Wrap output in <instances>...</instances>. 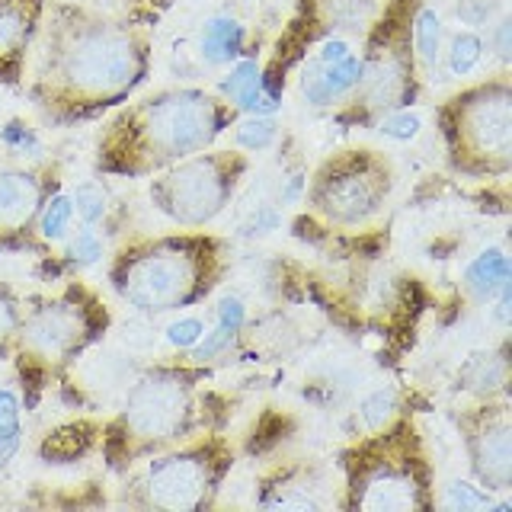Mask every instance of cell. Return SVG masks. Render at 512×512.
<instances>
[{
    "mask_svg": "<svg viewBox=\"0 0 512 512\" xmlns=\"http://www.w3.org/2000/svg\"><path fill=\"white\" fill-rule=\"evenodd\" d=\"M55 180L26 167H0V253L36 244V221Z\"/></svg>",
    "mask_w": 512,
    "mask_h": 512,
    "instance_id": "obj_14",
    "label": "cell"
},
{
    "mask_svg": "<svg viewBox=\"0 0 512 512\" xmlns=\"http://www.w3.org/2000/svg\"><path fill=\"white\" fill-rule=\"evenodd\" d=\"M378 7V0H298L292 20L276 45V58L263 71V84L272 93H282L288 68L308 48L333 36H359L375 20Z\"/></svg>",
    "mask_w": 512,
    "mask_h": 512,
    "instance_id": "obj_12",
    "label": "cell"
},
{
    "mask_svg": "<svg viewBox=\"0 0 512 512\" xmlns=\"http://www.w3.org/2000/svg\"><path fill=\"white\" fill-rule=\"evenodd\" d=\"M247 173L250 157L244 151L205 148L148 176V199L154 212L180 228H205L228 212Z\"/></svg>",
    "mask_w": 512,
    "mask_h": 512,
    "instance_id": "obj_10",
    "label": "cell"
},
{
    "mask_svg": "<svg viewBox=\"0 0 512 512\" xmlns=\"http://www.w3.org/2000/svg\"><path fill=\"white\" fill-rule=\"evenodd\" d=\"M500 7H503V0H458L455 13L464 26H487L493 23V16L500 13Z\"/></svg>",
    "mask_w": 512,
    "mask_h": 512,
    "instance_id": "obj_34",
    "label": "cell"
},
{
    "mask_svg": "<svg viewBox=\"0 0 512 512\" xmlns=\"http://www.w3.org/2000/svg\"><path fill=\"white\" fill-rule=\"evenodd\" d=\"M397 416V397L394 391H375L372 397H365L362 404V420L368 429H381L384 423H391Z\"/></svg>",
    "mask_w": 512,
    "mask_h": 512,
    "instance_id": "obj_33",
    "label": "cell"
},
{
    "mask_svg": "<svg viewBox=\"0 0 512 512\" xmlns=\"http://www.w3.org/2000/svg\"><path fill=\"white\" fill-rule=\"evenodd\" d=\"M343 496L349 512H429L436 506L432 464L416 423L394 416L343 452Z\"/></svg>",
    "mask_w": 512,
    "mask_h": 512,
    "instance_id": "obj_5",
    "label": "cell"
},
{
    "mask_svg": "<svg viewBox=\"0 0 512 512\" xmlns=\"http://www.w3.org/2000/svg\"><path fill=\"white\" fill-rule=\"evenodd\" d=\"M423 0H384L365 29L359 52V80L336 109L346 128H375L388 112L420 103L423 80L413 52V16Z\"/></svg>",
    "mask_w": 512,
    "mask_h": 512,
    "instance_id": "obj_6",
    "label": "cell"
},
{
    "mask_svg": "<svg viewBox=\"0 0 512 512\" xmlns=\"http://www.w3.org/2000/svg\"><path fill=\"white\" fill-rule=\"evenodd\" d=\"M106 327V304L87 285L71 282L58 295L42 298L23 311L13 359H20L29 378H55L84 356Z\"/></svg>",
    "mask_w": 512,
    "mask_h": 512,
    "instance_id": "obj_9",
    "label": "cell"
},
{
    "mask_svg": "<svg viewBox=\"0 0 512 512\" xmlns=\"http://www.w3.org/2000/svg\"><path fill=\"white\" fill-rule=\"evenodd\" d=\"M202 58L205 64H215V68H224V64H234L244 58L247 48V29L234 16H212L202 29Z\"/></svg>",
    "mask_w": 512,
    "mask_h": 512,
    "instance_id": "obj_19",
    "label": "cell"
},
{
    "mask_svg": "<svg viewBox=\"0 0 512 512\" xmlns=\"http://www.w3.org/2000/svg\"><path fill=\"white\" fill-rule=\"evenodd\" d=\"M74 212L84 218V224H100L103 218H106V192L96 186V183H84V186H77V192H74Z\"/></svg>",
    "mask_w": 512,
    "mask_h": 512,
    "instance_id": "obj_30",
    "label": "cell"
},
{
    "mask_svg": "<svg viewBox=\"0 0 512 512\" xmlns=\"http://www.w3.org/2000/svg\"><path fill=\"white\" fill-rule=\"evenodd\" d=\"M509 256L500 250V247H490L477 256V260L468 266V272H464V279H468V288L480 298V301H493L496 295L503 292V288L509 285Z\"/></svg>",
    "mask_w": 512,
    "mask_h": 512,
    "instance_id": "obj_21",
    "label": "cell"
},
{
    "mask_svg": "<svg viewBox=\"0 0 512 512\" xmlns=\"http://www.w3.org/2000/svg\"><path fill=\"white\" fill-rule=\"evenodd\" d=\"M234 138H237V148L244 151H266L272 141L279 135V125L272 122V116H250L244 122H234Z\"/></svg>",
    "mask_w": 512,
    "mask_h": 512,
    "instance_id": "obj_29",
    "label": "cell"
},
{
    "mask_svg": "<svg viewBox=\"0 0 512 512\" xmlns=\"http://www.w3.org/2000/svg\"><path fill=\"white\" fill-rule=\"evenodd\" d=\"M244 301L240 298H224L218 304V324L215 330L205 336V340H199L196 346H192V356L189 359H196V362H205V359H215L218 352H224L231 346V340L240 333V327H244Z\"/></svg>",
    "mask_w": 512,
    "mask_h": 512,
    "instance_id": "obj_22",
    "label": "cell"
},
{
    "mask_svg": "<svg viewBox=\"0 0 512 512\" xmlns=\"http://www.w3.org/2000/svg\"><path fill=\"white\" fill-rule=\"evenodd\" d=\"M237 116L240 112L212 90H157L122 106L103 125L96 141V170L122 180H148L183 157L212 148Z\"/></svg>",
    "mask_w": 512,
    "mask_h": 512,
    "instance_id": "obj_2",
    "label": "cell"
},
{
    "mask_svg": "<svg viewBox=\"0 0 512 512\" xmlns=\"http://www.w3.org/2000/svg\"><path fill=\"white\" fill-rule=\"evenodd\" d=\"M394 192V167L381 151L346 148L327 157L308 183V208L330 228H365Z\"/></svg>",
    "mask_w": 512,
    "mask_h": 512,
    "instance_id": "obj_11",
    "label": "cell"
},
{
    "mask_svg": "<svg viewBox=\"0 0 512 512\" xmlns=\"http://www.w3.org/2000/svg\"><path fill=\"white\" fill-rule=\"evenodd\" d=\"M228 272V244L212 234H164L125 244L109 263V285L128 308L170 314L205 301Z\"/></svg>",
    "mask_w": 512,
    "mask_h": 512,
    "instance_id": "obj_4",
    "label": "cell"
},
{
    "mask_svg": "<svg viewBox=\"0 0 512 512\" xmlns=\"http://www.w3.org/2000/svg\"><path fill=\"white\" fill-rule=\"evenodd\" d=\"M442 506L448 509H455V512H480V509H500L506 512L509 503H500L496 500V493L484 490L474 480H455V484H448L445 487V496H442Z\"/></svg>",
    "mask_w": 512,
    "mask_h": 512,
    "instance_id": "obj_24",
    "label": "cell"
},
{
    "mask_svg": "<svg viewBox=\"0 0 512 512\" xmlns=\"http://www.w3.org/2000/svg\"><path fill=\"white\" fill-rule=\"evenodd\" d=\"M458 429L474 480L490 493L512 487V416L500 397H484L477 407L458 413Z\"/></svg>",
    "mask_w": 512,
    "mask_h": 512,
    "instance_id": "obj_13",
    "label": "cell"
},
{
    "mask_svg": "<svg viewBox=\"0 0 512 512\" xmlns=\"http://www.w3.org/2000/svg\"><path fill=\"white\" fill-rule=\"evenodd\" d=\"M493 48H496V58L503 64L512 61V16H503V20L493 26Z\"/></svg>",
    "mask_w": 512,
    "mask_h": 512,
    "instance_id": "obj_36",
    "label": "cell"
},
{
    "mask_svg": "<svg viewBox=\"0 0 512 512\" xmlns=\"http://www.w3.org/2000/svg\"><path fill=\"white\" fill-rule=\"evenodd\" d=\"M413 52L420 71H432L442 58V20L436 10L420 7L413 16Z\"/></svg>",
    "mask_w": 512,
    "mask_h": 512,
    "instance_id": "obj_23",
    "label": "cell"
},
{
    "mask_svg": "<svg viewBox=\"0 0 512 512\" xmlns=\"http://www.w3.org/2000/svg\"><path fill=\"white\" fill-rule=\"evenodd\" d=\"M151 74L141 26L80 4H52L29 55V100L52 125H74L128 103Z\"/></svg>",
    "mask_w": 512,
    "mask_h": 512,
    "instance_id": "obj_1",
    "label": "cell"
},
{
    "mask_svg": "<svg viewBox=\"0 0 512 512\" xmlns=\"http://www.w3.org/2000/svg\"><path fill=\"white\" fill-rule=\"evenodd\" d=\"M20 397L10 388H0V468H7L10 458L20 452Z\"/></svg>",
    "mask_w": 512,
    "mask_h": 512,
    "instance_id": "obj_25",
    "label": "cell"
},
{
    "mask_svg": "<svg viewBox=\"0 0 512 512\" xmlns=\"http://www.w3.org/2000/svg\"><path fill=\"white\" fill-rule=\"evenodd\" d=\"M205 362H160L125 394L122 410L103 426V455L112 471H128L157 452L212 429Z\"/></svg>",
    "mask_w": 512,
    "mask_h": 512,
    "instance_id": "obj_3",
    "label": "cell"
},
{
    "mask_svg": "<svg viewBox=\"0 0 512 512\" xmlns=\"http://www.w3.org/2000/svg\"><path fill=\"white\" fill-rule=\"evenodd\" d=\"M205 336V324L199 317H180L167 327V343L176 349H192Z\"/></svg>",
    "mask_w": 512,
    "mask_h": 512,
    "instance_id": "obj_35",
    "label": "cell"
},
{
    "mask_svg": "<svg viewBox=\"0 0 512 512\" xmlns=\"http://www.w3.org/2000/svg\"><path fill=\"white\" fill-rule=\"evenodd\" d=\"M375 128H378V132H381L384 138L410 141V138L420 135L423 122H420V116H416V112H410V109H397V112H388L384 119H378Z\"/></svg>",
    "mask_w": 512,
    "mask_h": 512,
    "instance_id": "obj_31",
    "label": "cell"
},
{
    "mask_svg": "<svg viewBox=\"0 0 512 512\" xmlns=\"http://www.w3.org/2000/svg\"><path fill=\"white\" fill-rule=\"evenodd\" d=\"M237 452L221 432H199L180 445L141 461L128 480L125 500L157 512H202L215 506L224 480L234 471Z\"/></svg>",
    "mask_w": 512,
    "mask_h": 512,
    "instance_id": "obj_8",
    "label": "cell"
},
{
    "mask_svg": "<svg viewBox=\"0 0 512 512\" xmlns=\"http://www.w3.org/2000/svg\"><path fill=\"white\" fill-rule=\"evenodd\" d=\"M218 93L237 112H247V116H272L282 106V93H272L263 84V68L253 58L234 61V68L221 77Z\"/></svg>",
    "mask_w": 512,
    "mask_h": 512,
    "instance_id": "obj_18",
    "label": "cell"
},
{
    "mask_svg": "<svg viewBox=\"0 0 512 512\" xmlns=\"http://www.w3.org/2000/svg\"><path fill=\"white\" fill-rule=\"evenodd\" d=\"M20 324H23V301L16 298L10 285H0V362L13 359Z\"/></svg>",
    "mask_w": 512,
    "mask_h": 512,
    "instance_id": "obj_28",
    "label": "cell"
},
{
    "mask_svg": "<svg viewBox=\"0 0 512 512\" xmlns=\"http://www.w3.org/2000/svg\"><path fill=\"white\" fill-rule=\"evenodd\" d=\"M68 260L80 269V266H93V263H100V256H103V240H100V234H96L90 224L84 231H77L74 234V240L68 244Z\"/></svg>",
    "mask_w": 512,
    "mask_h": 512,
    "instance_id": "obj_32",
    "label": "cell"
},
{
    "mask_svg": "<svg viewBox=\"0 0 512 512\" xmlns=\"http://www.w3.org/2000/svg\"><path fill=\"white\" fill-rule=\"evenodd\" d=\"M256 503L263 509H304V512L336 506L333 477L311 461L282 464V468L269 471L260 480Z\"/></svg>",
    "mask_w": 512,
    "mask_h": 512,
    "instance_id": "obj_15",
    "label": "cell"
},
{
    "mask_svg": "<svg viewBox=\"0 0 512 512\" xmlns=\"http://www.w3.org/2000/svg\"><path fill=\"white\" fill-rule=\"evenodd\" d=\"M71 221H74V202H71V196H64V192H52V196L45 199L42 212H39L36 234L42 240H61L64 234L71 231Z\"/></svg>",
    "mask_w": 512,
    "mask_h": 512,
    "instance_id": "obj_26",
    "label": "cell"
},
{
    "mask_svg": "<svg viewBox=\"0 0 512 512\" xmlns=\"http://www.w3.org/2000/svg\"><path fill=\"white\" fill-rule=\"evenodd\" d=\"M448 167L468 180H503L512 170V80L496 74L439 106Z\"/></svg>",
    "mask_w": 512,
    "mask_h": 512,
    "instance_id": "obj_7",
    "label": "cell"
},
{
    "mask_svg": "<svg viewBox=\"0 0 512 512\" xmlns=\"http://www.w3.org/2000/svg\"><path fill=\"white\" fill-rule=\"evenodd\" d=\"M359 80V55H349L346 61H320L308 58L301 68V96L317 109H327L343 103Z\"/></svg>",
    "mask_w": 512,
    "mask_h": 512,
    "instance_id": "obj_17",
    "label": "cell"
},
{
    "mask_svg": "<svg viewBox=\"0 0 512 512\" xmlns=\"http://www.w3.org/2000/svg\"><path fill=\"white\" fill-rule=\"evenodd\" d=\"M100 426H93V423H68V426H61L55 432H48L45 442L39 445V455L45 461H55V464H68V461H77V458H84L93 442L100 439Z\"/></svg>",
    "mask_w": 512,
    "mask_h": 512,
    "instance_id": "obj_20",
    "label": "cell"
},
{
    "mask_svg": "<svg viewBox=\"0 0 512 512\" xmlns=\"http://www.w3.org/2000/svg\"><path fill=\"white\" fill-rule=\"evenodd\" d=\"M48 0H0V84H20L39 39Z\"/></svg>",
    "mask_w": 512,
    "mask_h": 512,
    "instance_id": "obj_16",
    "label": "cell"
},
{
    "mask_svg": "<svg viewBox=\"0 0 512 512\" xmlns=\"http://www.w3.org/2000/svg\"><path fill=\"white\" fill-rule=\"evenodd\" d=\"M484 61V39L477 36V32H458L448 42V52H445V64L448 71L455 77H468L471 71H477V64Z\"/></svg>",
    "mask_w": 512,
    "mask_h": 512,
    "instance_id": "obj_27",
    "label": "cell"
}]
</instances>
